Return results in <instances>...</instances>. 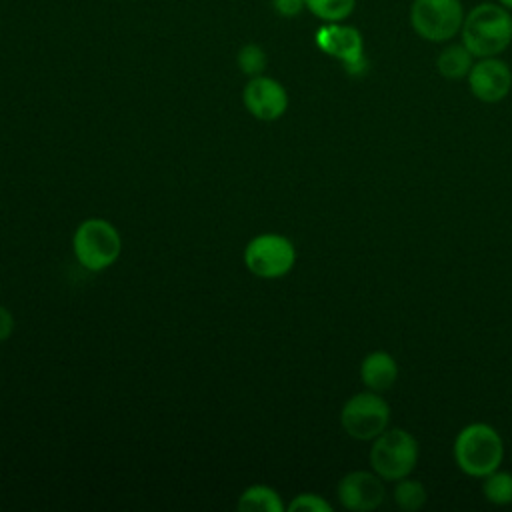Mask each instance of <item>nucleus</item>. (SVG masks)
Wrapping results in <instances>:
<instances>
[{
    "label": "nucleus",
    "instance_id": "f257e3e1",
    "mask_svg": "<svg viewBox=\"0 0 512 512\" xmlns=\"http://www.w3.org/2000/svg\"><path fill=\"white\" fill-rule=\"evenodd\" d=\"M458 36L474 58L500 56L512 44V10L500 2H480L466 12Z\"/></svg>",
    "mask_w": 512,
    "mask_h": 512
},
{
    "label": "nucleus",
    "instance_id": "6e6552de",
    "mask_svg": "<svg viewBox=\"0 0 512 512\" xmlns=\"http://www.w3.org/2000/svg\"><path fill=\"white\" fill-rule=\"evenodd\" d=\"M294 262L296 250L280 234H260L244 250V264L258 278H280L290 272Z\"/></svg>",
    "mask_w": 512,
    "mask_h": 512
},
{
    "label": "nucleus",
    "instance_id": "20e7f679",
    "mask_svg": "<svg viewBox=\"0 0 512 512\" xmlns=\"http://www.w3.org/2000/svg\"><path fill=\"white\" fill-rule=\"evenodd\" d=\"M464 16L460 0H412L408 10L412 30L434 44H444L458 36Z\"/></svg>",
    "mask_w": 512,
    "mask_h": 512
},
{
    "label": "nucleus",
    "instance_id": "6ab92c4d",
    "mask_svg": "<svg viewBox=\"0 0 512 512\" xmlns=\"http://www.w3.org/2000/svg\"><path fill=\"white\" fill-rule=\"evenodd\" d=\"M290 512H330L332 506L318 494H298L290 504Z\"/></svg>",
    "mask_w": 512,
    "mask_h": 512
},
{
    "label": "nucleus",
    "instance_id": "4468645a",
    "mask_svg": "<svg viewBox=\"0 0 512 512\" xmlns=\"http://www.w3.org/2000/svg\"><path fill=\"white\" fill-rule=\"evenodd\" d=\"M238 510H242V512H282L284 504H282L278 492H274L268 486L256 484L242 492V496L238 500Z\"/></svg>",
    "mask_w": 512,
    "mask_h": 512
},
{
    "label": "nucleus",
    "instance_id": "9b49d317",
    "mask_svg": "<svg viewBox=\"0 0 512 512\" xmlns=\"http://www.w3.org/2000/svg\"><path fill=\"white\" fill-rule=\"evenodd\" d=\"M336 494L346 510L370 512L384 502L386 490L382 478L376 472L354 470L342 476L336 486Z\"/></svg>",
    "mask_w": 512,
    "mask_h": 512
},
{
    "label": "nucleus",
    "instance_id": "f8f14e48",
    "mask_svg": "<svg viewBox=\"0 0 512 512\" xmlns=\"http://www.w3.org/2000/svg\"><path fill=\"white\" fill-rule=\"evenodd\" d=\"M360 378L368 390L378 392V394L386 392L394 386V382L398 378V364L388 352L374 350L362 360Z\"/></svg>",
    "mask_w": 512,
    "mask_h": 512
},
{
    "label": "nucleus",
    "instance_id": "423d86ee",
    "mask_svg": "<svg viewBox=\"0 0 512 512\" xmlns=\"http://www.w3.org/2000/svg\"><path fill=\"white\" fill-rule=\"evenodd\" d=\"M342 428L356 440H374L388 428L390 406L378 392H360L346 400L340 412Z\"/></svg>",
    "mask_w": 512,
    "mask_h": 512
},
{
    "label": "nucleus",
    "instance_id": "aec40b11",
    "mask_svg": "<svg viewBox=\"0 0 512 512\" xmlns=\"http://www.w3.org/2000/svg\"><path fill=\"white\" fill-rule=\"evenodd\" d=\"M272 8L276 14L284 16V18H294L302 10H306L304 0H272Z\"/></svg>",
    "mask_w": 512,
    "mask_h": 512
},
{
    "label": "nucleus",
    "instance_id": "dca6fc26",
    "mask_svg": "<svg viewBox=\"0 0 512 512\" xmlns=\"http://www.w3.org/2000/svg\"><path fill=\"white\" fill-rule=\"evenodd\" d=\"M428 500V492L422 482L412 480V478H402L396 480L394 488V504L404 510V512H416L420 510Z\"/></svg>",
    "mask_w": 512,
    "mask_h": 512
},
{
    "label": "nucleus",
    "instance_id": "2eb2a0df",
    "mask_svg": "<svg viewBox=\"0 0 512 512\" xmlns=\"http://www.w3.org/2000/svg\"><path fill=\"white\" fill-rule=\"evenodd\" d=\"M304 6L322 22H344L352 16L356 0H304Z\"/></svg>",
    "mask_w": 512,
    "mask_h": 512
},
{
    "label": "nucleus",
    "instance_id": "f03ea898",
    "mask_svg": "<svg viewBox=\"0 0 512 512\" xmlns=\"http://www.w3.org/2000/svg\"><path fill=\"white\" fill-rule=\"evenodd\" d=\"M504 458V442L496 428L484 422L464 426L454 440V460L458 468L474 478L500 468Z\"/></svg>",
    "mask_w": 512,
    "mask_h": 512
},
{
    "label": "nucleus",
    "instance_id": "39448f33",
    "mask_svg": "<svg viewBox=\"0 0 512 512\" xmlns=\"http://www.w3.org/2000/svg\"><path fill=\"white\" fill-rule=\"evenodd\" d=\"M72 246L78 262L86 270L98 272L116 262L122 250V240L108 220L88 218L76 228Z\"/></svg>",
    "mask_w": 512,
    "mask_h": 512
},
{
    "label": "nucleus",
    "instance_id": "9d476101",
    "mask_svg": "<svg viewBox=\"0 0 512 512\" xmlns=\"http://www.w3.org/2000/svg\"><path fill=\"white\" fill-rule=\"evenodd\" d=\"M242 102L254 118L272 122V120H278L286 112L288 94H286V88L278 80L260 74L246 82V86L242 90Z\"/></svg>",
    "mask_w": 512,
    "mask_h": 512
},
{
    "label": "nucleus",
    "instance_id": "7ed1b4c3",
    "mask_svg": "<svg viewBox=\"0 0 512 512\" xmlns=\"http://www.w3.org/2000/svg\"><path fill=\"white\" fill-rule=\"evenodd\" d=\"M418 462V442L404 428H386L370 448L372 470L382 480H402L412 474Z\"/></svg>",
    "mask_w": 512,
    "mask_h": 512
},
{
    "label": "nucleus",
    "instance_id": "f3484780",
    "mask_svg": "<svg viewBox=\"0 0 512 512\" xmlns=\"http://www.w3.org/2000/svg\"><path fill=\"white\" fill-rule=\"evenodd\" d=\"M482 494L494 506H506L512 502V474L494 470L482 478Z\"/></svg>",
    "mask_w": 512,
    "mask_h": 512
},
{
    "label": "nucleus",
    "instance_id": "4be33fe9",
    "mask_svg": "<svg viewBox=\"0 0 512 512\" xmlns=\"http://www.w3.org/2000/svg\"><path fill=\"white\" fill-rule=\"evenodd\" d=\"M496 2H500L502 6H506L508 10H512V0H496Z\"/></svg>",
    "mask_w": 512,
    "mask_h": 512
},
{
    "label": "nucleus",
    "instance_id": "a211bd4d",
    "mask_svg": "<svg viewBox=\"0 0 512 512\" xmlns=\"http://www.w3.org/2000/svg\"><path fill=\"white\" fill-rule=\"evenodd\" d=\"M236 62H238V68L242 74L254 78V76H260L266 68V52L262 46L250 42L238 50Z\"/></svg>",
    "mask_w": 512,
    "mask_h": 512
},
{
    "label": "nucleus",
    "instance_id": "0eeeda50",
    "mask_svg": "<svg viewBox=\"0 0 512 512\" xmlns=\"http://www.w3.org/2000/svg\"><path fill=\"white\" fill-rule=\"evenodd\" d=\"M314 42L326 56L342 62L348 74H362L368 68L364 54V38L358 28L342 22H324L316 34Z\"/></svg>",
    "mask_w": 512,
    "mask_h": 512
},
{
    "label": "nucleus",
    "instance_id": "ddd939ff",
    "mask_svg": "<svg viewBox=\"0 0 512 512\" xmlns=\"http://www.w3.org/2000/svg\"><path fill=\"white\" fill-rule=\"evenodd\" d=\"M474 60V54L462 42L448 44L440 50L436 58V68L446 80H462L468 76Z\"/></svg>",
    "mask_w": 512,
    "mask_h": 512
},
{
    "label": "nucleus",
    "instance_id": "412c9836",
    "mask_svg": "<svg viewBox=\"0 0 512 512\" xmlns=\"http://www.w3.org/2000/svg\"><path fill=\"white\" fill-rule=\"evenodd\" d=\"M12 330H14L12 314L4 306H0V342L6 340L12 334Z\"/></svg>",
    "mask_w": 512,
    "mask_h": 512
},
{
    "label": "nucleus",
    "instance_id": "1a4fd4ad",
    "mask_svg": "<svg viewBox=\"0 0 512 512\" xmlns=\"http://www.w3.org/2000/svg\"><path fill=\"white\" fill-rule=\"evenodd\" d=\"M466 80L472 96L486 104L504 100L512 90V70L498 56L476 58Z\"/></svg>",
    "mask_w": 512,
    "mask_h": 512
}]
</instances>
